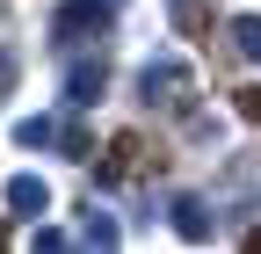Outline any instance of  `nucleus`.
Listing matches in <instances>:
<instances>
[{
    "label": "nucleus",
    "instance_id": "1",
    "mask_svg": "<svg viewBox=\"0 0 261 254\" xmlns=\"http://www.w3.org/2000/svg\"><path fill=\"white\" fill-rule=\"evenodd\" d=\"M138 167H145V138H138V131H116V138H109L102 174H109V182H123V174H138Z\"/></svg>",
    "mask_w": 261,
    "mask_h": 254
},
{
    "label": "nucleus",
    "instance_id": "2",
    "mask_svg": "<svg viewBox=\"0 0 261 254\" xmlns=\"http://www.w3.org/2000/svg\"><path fill=\"white\" fill-rule=\"evenodd\" d=\"M240 116H247V123H261V87H240Z\"/></svg>",
    "mask_w": 261,
    "mask_h": 254
},
{
    "label": "nucleus",
    "instance_id": "3",
    "mask_svg": "<svg viewBox=\"0 0 261 254\" xmlns=\"http://www.w3.org/2000/svg\"><path fill=\"white\" fill-rule=\"evenodd\" d=\"M240 247H247V254H261V225H254V233H247V240H240Z\"/></svg>",
    "mask_w": 261,
    "mask_h": 254
}]
</instances>
